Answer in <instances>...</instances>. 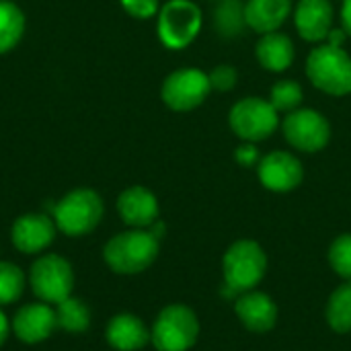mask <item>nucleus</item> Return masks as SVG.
Returning <instances> with one entry per match:
<instances>
[{"label":"nucleus","mask_w":351,"mask_h":351,"mask_svg":"<svg viewBox=\"0 0 351 351\" xmlns=\"http://www.w3.org/2000/svg\"><path fill=\"white\" fill-rule=\"evenodd\" d=\"M105 263L121 276L146 271L158 257V239L148 228L115 234L103 249Z\"/></svg>","instance_id":"1"},{"label":"nucleus","mask_w":351,"mask_h":351,"mask_svg":"<svg viewBox=\"0 0 351 351\" xmlns=\"http://www.w3.org/2000/svg\"><path fill=\"white\" fill-rule=\"evenodd\" d=\"M306 76L325 95H351V56L339 45L319 43L306 58Z\"/></svg>","instance_id":"2"},{"label":"nucleus","mask_w":351,"mask_h":351,"mask_svg":"<svg viewBox=\"0 0 351 351\" xmlns=\"http://www.w3.org/2000/svg\"><path fill=\"white\" fill-rule=\"evenodd\" d=\"M224 284L232 294H245L259 286L267 271V255L263 247L251 239L237 241L222 259Z\"/></svg>","instance_id":"3"},{"label":"nucleus","mask_w":351,"mask_h":351,"mask_svg":"<svg viewBox=\"0 0 351 351\" xmlns=\"http://www.w3.org/2000/svg\"><path fill=\"white\" fill-rule=\"evenodd\" d=\"M103 199L93 189H74L66 193L51 210L58 230L68 237H82L93 232L103 218Z\"/></svg>","instance_id":"4"},{"label":"nucleus","mask_w":351,"mask_h":351,"mask_svg":"<svg viewBox=\"0 0 351 351\" xmlns=\"http://www.w3.org/2000/svg\"><path fill=\"white\" fill-rule=\"evenodd\" d=\"M228 125L237 138L243 142H263L274 136L282 125L280 113L274 109L269 99L263 97H243L228 111Z\"/></svg>","instance_id":"5"},{"label":"nucleus","mask_w":351,"mask_h":351,"mask_svg":"<svg viewBox=\"0 0 351 351\" xmlns=\"http://www.w3.org/2000/svg\"><path fill=\"white\" fill-rule=\"evenodd\" d=\"M199 337L197 315L185 304L165 306L150 331V341L158 351H187Z\"/></svg>","instance_id":"6"},{"label":"nucleus","mask_w":351,"mask_h":351,"mask_svg":"<svg viewBox=\"0 0 351 351\" xmlns=\"http://www.w3.org/2000/svg\"><path fill=\"white\" fill-rule=\"evenodd\" d=\"M202 8L191 0H169L156 14L158 39L169 49H183L202 31Z\"/></svg>","instance_id":"7"},{"label":"nucleus","mask_w":351,"mask_h":351,"mask_svg":"<svg viewBox=\"0 0 351 351\" xmlns=\"http://www.w3.org/2000/svg\"><path fill=\"white\" fill-rule=\"evenodd\" d=\"M282 134L292 148L306 154H315L325 150L331 142V123L321 111L311 107H298L286 113L282 121Z\"/></svg>","instance_id":"8"},{"label":"nucleus","mask_w":351,"mask_h":351,"mask_svg":"<svg viewBox=\"0 0 351 351\" xmlns=\"http://www.w3.org/2000/svg\"><path fill=\"white\" fill-rule=\"evenodd\" d=\"M212 93L208 72L199 68H179L171 72L160 88L162 103L173 111H193Z\"/></svg>","instance_id":"9"},{"label":"nucleus","mask_w":351,"mask_h":351,"mask_svg":"<svg viewBox=\"0 0 351 351\" xmlns=\"http://www.w3.org/2000/svg\"><path fill=\"white\" fill-rule=\"evenodd\" d=\"M31 288L45 304H60L74 288L72 265L60 255H43L31 265Z\"/></svg>","instance_id":"10"},{"label":"nucleus","mask_w":351,"mask_h":351,"mask_svg":"<svg viewBox=\"0 0 351 351\" xmlns=\"http://www.w3.org/2000/svg\"><path fill=\"white\" fill-rule=\"evenodd\" d=\"M257 177L261 185L276 193L296 189L304 179V167L298 156L286 150H274L261 156L257 165Z\"/></svg>","instance_id":"11"},{"label":"nucleus","mask_w":351,"mask_h":351,"mask_svg":"<svg viewBox=\"0 0 351 351\" xmlns=\"http://www.w3.org/2000/svg\"><path fill=\"white\" fill-rule=\"evenodd\" d=\"M294 25L298 35L311 43H325L333 31L331 0H298L294 6Z\"/></svg>","instance_id":"12"},{"label":"nucleus","mask_w":351,"mask_h":351,"mask_svg":"<svg viewBox=\"0 0 351 351\" xmlns=\"http://www.w3.org/2000/svg\"><path fill=\"white\" fill-rule=\"evenodd\" d=\"M56 228V222L45 214H25L14 220L10 239L21 253L35 255L53 243Z\"/></svg>","instance_id":"13"},{"label":"nucleus","mask_w":351,"mask_h":351,"mask_svg":"<svg viewBox=\"0 0 351 351\" xmlns=\"http://www.w3.org/2000/svg\"><path fill=\"white\" fill-rule=\"evenodd\" d=\"M58 327L56 311L45 302L25 304L12 319V331L23 343H41Z\"/></svg>","instance_id":"14"},{"label":"nucleus","mask_w":351,"mask_h":351,"mask_svg":"<svg viewBox=\"0 0 351 351\" xmlns=\"http://www.w3.org/2000/svg\"><path fill=\"white\" fill-rule=\"evenodd\" d=\"M234 313L245 329L253 333H267L278 323V306L265 292H245L234 302Z\"/></svg>","instance_id":"15"},{"label":"nucleus","mask_w":351,"mask_h":351,"mask_svg":"<svg viewBox=\"0 0 351 351\" xmlns=\"http://www.w3.org/2000/svg\"><path fill=\"white\" fill-rule=\"evenodd\" d=\"M117 212L128 226L150 228L158 220V199L150 189L134 185L117 197Z\"/></svg>","instance_id":"16"},{"label":"nucleus","mask_w":351,"mask_h":351,"mask_svg":"<svg viewBox=\"0 0 351 351\" xmlns=\"http://www.w3.org/2000/svg\"><path fill=\"white\" fill-rule=\"evenodd\" d=\"M294 6L292 0H247L245 2V21L247 27L259 35L280 31L288 21Z\"/></svg>","instance_id":"17"},{"label":"nucleus","mask_w":351,"mask_h":351,"mask_svg":"<svg viewBox=\"0 0 351 351\" xmlns=\"http://www.w3.org/2000/svg\"><path fill=\"white\" fill-rule=\"evenodd\" d=\"M257 62L267 72H286L296 58V49L292 39L282 31H271L261 35L255 45Z\"/></svg>","instance_id":"18"},{"label":"nucleus","mask_w":351,"mask_h":351,"mask_svg":"<svg viewBox=\"0 0 351 351\" xmlns=\"http://www.w3.org/2000/svg\"><path fill=\"white\" fill-rule=\"evenodd\" d=\"M107 343L117 351H138L150 341V331L136 315H117L105 331Z\"/></svg>","instance_id":"19"},{"label":"nucleus","mask_w":351,"mask_h":351,"mask_svg":"<svg viewBox=\"0 0 351 351\" xmlns=\"http://www.w3.org/2000/svg\"><path fill=\"white\" fill-rule=\"evenodd\" d=\"M23 33H25L23 10L10 0H0V56L14 49Z\"/></svg>","instance_id":"20"},{"label":"nucleus","mask_w":351,"mask_h":351,"mask_svg":"<svg viewBox=\"0 0 351 351\" xmlns=\"http://www.w3.org/2000/svg\"><path fill=\"white\" fill-rule=\"evenodd\" d=\"M214 27L222 37H239L243 35L245 21V2L243 0H220L214 10Z\"/></svg>","instance_id":"21"},{"label":"nucleus","mask_w":351,"mask_h":351,"mask_svg":"<svg viewBox=\"0 0 351 351\" xmlns=\"http://www.w3.org/2000/svg\"><path fill=\"white\" fill-rule=\"evenodd\" d=\"M327 323L335 333H350L351 331V282L341 284L329 296Z\"/></svg>","instance_id":"22"},{"label":"nucleus","mask_w":351,"mask_h":351,"mask_svg":"<svg viewBox=\"0 0 351 351\" xmlns=\"http://www.w3.org/2000/svg\"><path fill=\"white\" fill-rule=\"evenodd\" d=\"M56 321L58 327L70 333H82L90 325V311L88 306L78 298H66L56 308Z\"/></svg>","instance_id":"23"},{"label":"nucleus","mask_w":351,"mask_h":351,"mask_svg":"<svg viewBox=\"0 0 351 351\" xmlns=\"http://www.w3.org/2000/svg\"><path fill=\"white\" fill-rule=\"evenodd\" d=\"M302 99H304V90L300 82L292 78L278 80L269 90V103L274 105L278 113H290L298 109L302 105Z\"/></svg>","instance_id":"24"},{"label":"nucleus","mask_w":351,"mask_h":351,"mask_svg":"<svg viewBox=\"0 0 351 351\" xmlns=\"http://www.w3.org/2000/svg\"><path fill=\"white\" fill-rule=\"evenodd\" d=\"M25 288V274L8 261H0V306L12 304L21 298Z\"/></svg>","instance_id":"25"},{"label":"nucleus","mask_w":351,"mask_h":351,"mask_svg":"<svg viewBox=\"0 0 351 351\" xmlns=\"http://www.w3.org/2000/svg\"><path fill=\"white\" fill-rule=\"evenodd\" d=\"M329 263L337 276L351 282V232L337 237L329 247Z\"/></svg>","instance_id":"26"},{"label":"nucleus","mask_w":351,"mask_h":351,"mask_svg":"<svg viewBox=\"0 0 351 351\" xmlns=\"http://www.w3.org/2000/svg\"><path fill=\"white\" fill-rule=\"evenodd\" d=\"M210 84H212V90H220V93H228L237 86V80H239V72L234 70V66L230 64H220L216 66L210 74Z\"/></svg>","instance_id":"27"},{"label":"nucleus","mask_w":351,"mask_h":351,"mask_svg":"<svg viewBox=\"0 0 351 351\" xmlns=\"http://www.w3.org/2000/svg\"><path fill=\"white\" fill-rule=\"evenodd\" d=\"M123 10L134 19H152L158 14V0H121Z\"/></svg>","instance_id":"28"},{"label":"nucleus","mask_w":351,"mask_h":351,"mask_svg":"<svg viewBox=\"0 0 351 351\" xmlns=\"http://www.w3.org/2000/svg\"><path fill=\"white\" fill-rule=\"evenodd\" d=\"M234 160H237L241 167H253V165H259L261 154H259V150L255 148L253 142H245V144H241V146L237 148Z\"/></svg>","instance_id":"29"},{"label":"nucleus","mask_w":351,"mask_h":351,"mask_svg":"<svg viewBox=\"0 0 351 351\" xmlns=\"http://www.w3.org/2000/svg\"><path fill=\"white\" fill-rule=\"evenodd\" d=\"M341 29L351 37V0H341Z\"/></svg>","instance_id":"30"},{"label":"nucleus","mask_w":351,"mask_h":351,"mask_svg":"<svg viewBox=\"0 0 351 351\" xmlns=\"http://www.w3.org/2000/svg\"><path fill=\"white\" fill-rule=\"evenodd\" d=\"M8 331H10L8 319H6V317H4V313L0 311V346L6 341V337H8Z\"/></svg>","instance_id":"31"}]
</instances>
